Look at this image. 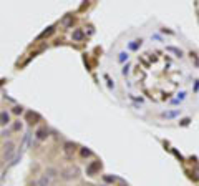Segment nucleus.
<instances>
[{"label": "nucleus", "mask_w": 199, "mask_h": 186, "mask_svg": "<svg viewBox=\"0 0 199 186\" xmlns=\"http://www.w3.org/2000/svg\"><path fill=\"white\" fill-rule=\"evenodd\" d=\"M56 175H58V171H56L55 168H46V173H45V176H48V178H55Z\"/></svg>", "instance_id": "0eeeda50"}, {"label": "nucleus", "mask_w": 199, "mask_h": 186, "mask_svg": "<svg viewBox=\"0 0 199 186\" xmlns=\"http://www.w3.org/2000/svg\"><path fill=\"white\" fill-rule=\"evenodd\" d=\"M50 185V178L48 176H40V180H38V186H48Z\"/></svg>", "instance_id": "39448f33"}, {"label": "nucleus", "mask_w": 199, "mask_h": 186, "mask_svg": "<svg viewBox=\"0 0 199 186\" xmlns=\"http://www.w3.org/2000/svg\"><path fill=\"white\" fill-rule=\"evenodd\" d=\"M82 155H83V156H88V155H90V151H88V150H83Z\"/></svg>", "instance_id": "4468645a"}, {"label": "nucleus", "mask_w": 199, "mask_h": 186, "mask_svg": "<svg viewBox=\"0 0 199 186\" xmlns=\"http://www.w3.org/2000/svg\"><path fill=\"white\" fill-rule=\"evenodd\" d=\"M124 58L128 60V53H120V62H123Z\"/></svg>", "instance_id": "9b49d317"}, {"label": "nucleus", "mask_w": 199, "mask_h": 186, "mask_svg": "<svg viewBox=\"0 0 199 186\" xmlns=\"http://www.w3.org/2000/svg\"><path fill=\"white\" fill-rule=\"evenodd\" d=\"M4 148H5V160H8V158L12 156V153H13V143L8 141V143H5Z\"/></svg>", "instance_id": "f03ea898"}, {"label": "nucleus", "mask_w": 199, "mask_h": 186, "mask_svg": "<svg viewBox=\"0 0 199 186\" xmlns=\"http://www.w3.org/2000/svg\"><path fill=\"white\" fill-rule=\"evenodd\" d=\"M22 128V123H15V126H13V130H20Z\"/></svg>", "instance_id": "ddd939ff"}, {"label": "nucleus", "mask_w": 199, "mask_h": 186, "mask_svg": "<svg viewBox=\"0 0 199 186\" xmlns=\"http://www.w3.org/2000/svg\"><path fill=\"white\" fill-rule=\"evenodd\" d=\"M77 176H78L77 168H68V170L61 171V178H63V180H72V178H77Z\"/></svg>", "instance_id": "f257e3e1"}, {"label": "nucleus", "mask_w": 199, "mask_h": 186, "mask_svg": "<svg viewBox=\"0 0 199 186\" xmlns=\"http://www.w3.org/2000/svg\"><path fill=\"white\" fill-rule=\"evenodd\" d=\"M65 151H66V153L75 151V145H73V143H65Z\"/></svg>", "instance_id": "9d476101"}, {"label": "nucleus", "mask_w": 199, "mask_h": 186, "mask_svg": "<svg viewBox=\"0 0 199 186\" xmlns=\"http://www.w3.org/2000/svg\"><path fill=\"white\" fill-rule=\"evenodd\" d=\"M176 115H179V110H174V111H168V113H163L164 118H174Z\"/></svg>", "instance_id": "1a4fd4ad"}, {"label": "nucleus", "mask_w": 199, "mask_h": 186, "mask_svg": "<svg viewBox=\"0 0 199 186\" xmlns=\"http://www.w3.org/2000/svg\"><path fill=\"white\" fill-rule=\"evenodd\" d=\"M83 37H85V35H83V32L82 30H75V32H73V40H82V38H83Z\"/></svg>", "instance_id": "6e6552de"}, {"label": "nucleus", "mask_w": 199, "mask_h": 186, "mask_svg": "<svg viewBox=\"0 0 199 186\" xmlns=\"http://www.w3.org/2000/svg\"><path fill=\"white\" fill-rule=\"evenodd\" d=\"M100 166H101V165H100V161H95V163H91V166L88 168L86 173H88V175H95V171L100 170Z\"/></svg>", "instance_id": "20e7f679"}, {"label": "nucleus", "mask_w": 199, "mask_h": 186, "mask_svg": "<svg viewBox=\"0 0 199 186\" xmlns=\"http://www.w3.org/2000/svg\"><path fill=\"white\" fill-rule=\"evenodd\" d=\"M13 111H15V113H22V108H20V106H15V108H13Z\"/></svg>", "instance_id": "f8f14e48"}, {"label": "nucleus", "mask_w": 199, "mask_h": 186, "mask_svg": "<svg viewBox=\"0 0 199 186\" xmlns=\"http://www.w3.org/2000/svg\"><path fill=\"white\" fill-rule=\"evenodd\" d=\"M7 123H10V115L7 113V111H2V113H0V125L5 126Z\"/></svg>", "instance_id": "7ed1b4c3"}, {"label": "nucleus", "mask_w": 199, "mask_h": 186, "mask_svg": "<svg viewBox=\"0 0 199 186\" xmlns=\"http://www.w3.org/2000/svg\"><path fill=\"white\" fill-rule=\"evenodd\" d=\"M46 136H48V131H46V130L41 128V130H38V131H37V138L40 140V141H41V140H45Z\"/></svg>", "instance_id": "423d86ee"}]
</instances>
